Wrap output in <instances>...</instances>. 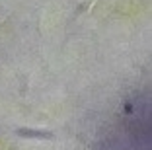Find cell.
I'll use <instances>...</instances> for the list:
<instances>
[{"label":"cell","instance_id":"2","mask_svg":"<svg viewBox=\"0 0 152 150\" xmlns=\"http://www.w3.org/2000/svg\"><path fill=\"white\" fill-rule=\"evenodd\" d=\"M92 2H94V0H84V2H82L80 6H76L74 14H72V18H78V16H80V14H84L86 10L90 8V4H92Z\"/></svg>","mask_w":152,"mask_h":150},{"label":"cell","instance_id":"1","mask_svg":"<svg viewBox=\"0 0 152 150\" xmlns=\"http://www.w3.org/2000/svg\"><path fill=\"white\" fill-rule=\"evenodd\" d=\"M16 135L20 138H35V140H53L55 132L53 131H43V129H27V127H18Z\"/></svg>","mask_w":152,"mask_h":150}]
</instances>
